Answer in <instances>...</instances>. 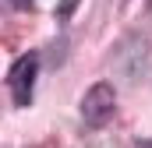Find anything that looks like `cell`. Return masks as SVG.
Listing matches in <instances>:
<instances>
[{"label":"cell","instance_id":"6da1fadb","mask_svg":"<svg viewBox=\"0 0 152 148\" xmlns=\"http://www.w3.org/2000/svg\"><path fill=\"white\" fill-rule=\"evenodd\" d=\"M113 71H117L120 81L138 85L145 78V71H149V36L131 32V36L120 39L113 46Z\"/></svg>","mask_w":152,"mask_h":148},{"label":"cell","instance_id":"7a4b0ae2","mask_svg":"<svg viewBox=\"0 0 152 148\" xmlns=\"http://www.w3.org/2000/svg\"><path fill=\"white\" fill-rule=\"evenodd\" d=\"M117 113V92L110 81H96L85 95H81V120L88 127H106Z\"/></svg>","mask_w":152,"mask_h":148},{"label":"cell","instance_id":"3957f363","mask_svg":"<svg viewBox=\"0 0 152 148\" xmlns=\"http://www.w3.org/2000/svg\"><path fill=\"white\" fill-rule=\"evenodd\" d=\"M36 74H39V53H21V57L11 64V71H7V88H11L14 106H28V102H32Z\"/></svg>","mask_w":152,"mask_h":148},{"label":"cell","instance_id":"277c9868","mask_svg":"<svg viewBox=\"0 0 152 148\" xmlns=\"http://www.w3.org/2000/svg\"><path fill=\"white\" fill-rule=\"evenodd\" d=\"M75 7H78V0H60V4H57V18H60V21H64V18H71V14H75Z\"/></svg>","mask_w":152,"mask_h":148},{"label":"cell","instance_id":"5b68a950","mask_svg":"<svg viewBox=\"0 0 152 148\" xmlns=\"http://www.w3.org/2000/svg\"><path fill=\"white\" fill-rule=\"evenodd\" d=\"M11 4H14V7H28L32 0H11Z\"/></svg>","mask_w":152,"mask_h":148},{"label":"cell","instance_id":"8992f818","mask_svg":"<svg viewBox=\"0 0 152 148\" xmlns=\"http://www.w3.org/2000/svg\"><path fill=\"white\" fill-rule=\"evenodd\" d=\"M134 148H152V141H138V145H134Z\"/></svg>","mask_w":152,"mask_h":148}]
</instances>
